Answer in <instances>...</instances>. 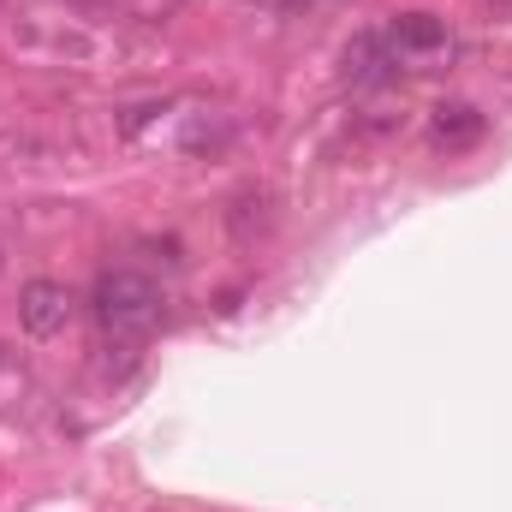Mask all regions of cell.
<instances>
[{
    "mask_svg": "<svg viewBox=\"0 0 512 512\" xmlns=\"http://www.w3.org/2000/svg\"><path fill=\"white\" fill-rule=\"evenodd\" d=\"M96 322L108 340H143L161 322V286L137 268H114L96 280Z\"/></svg>",
    "mask_w": 512,
    "mask_h": 512,
    "instance_id": "cell-1",
    "label": "cell"
},
{
    "mask_svg": "<svg viewBox=\"0 0 512 512\" xmlns=\"http://www.w3.org/2000/svg\"><path fill=\"white\" fill-rule=\"evenodd\" d=\"M340 78L352 90H387L399 78V48L387 42L382 30H358L346 42V54H340Z\"/></svg>",
    "mask_w": 512,
    "mask_h": 512,
    "instance_id": "cell-2",
    "label": "cell"
},
{
    "mask_svg": "<svg viewBox=\"0 0 512 512\" xmlns=\"http://www.w3.org/2000/svg\"><path fill=\"white\" fill-rule=\"evenodd\" d=\"M18 322H24L30 340H54V334L72 322V292H66L60 280H30V286L18 292Z\"/></svg>",
    "mask_w": 512,
    "mask_h": 512,
    "instance_id": "cell-3",
    "label": "cell"
},
{
    "mask_svg": "<svg viewBox=\"0 0 512 512\" xmlns=\"http://www.w3.org/2000/svg\"><path fill=\"white\" fill-rule=\"evenodd\" d=\"M483 131H489V120L471 102H441L429 114V143L435 149H471V143H483Z\"/></svg>",
    "mask_w": 512,
    "mask_h": 512,
    "instance_id": "cell-4",
    "label": "cell"
},
{
    "mask_svg": "<svg viewBox=\"0 0 512 512\" xmlns=\"http://www.w3.org/2000/svg\"><path fill=\"white\" fill-rule=\"evenodd\" d=\"M387 42L399 54H435L447 42V18H435V12H399L393 30H387Z\"/></svg>",
    "mask_w": 512,
    "mask_h": 512,
    "instance_id": "cell-5",
    "label": "cell"
},
{
    "mask_svg": "<svg viewBox=\"0 0 512 512\" xmlns=\"http://www.w3.org/2000/svg\"><path fill=\"white\" fill-rule=\"evenodd\" d=\"M262 6H274V12H304V6H322V0H262Z\"/></svg>",
    "mask_w": 512,
    "mask_h": 512,
    "instance_id": "cell-6",
    "label": "cell"
}]
</instances>
